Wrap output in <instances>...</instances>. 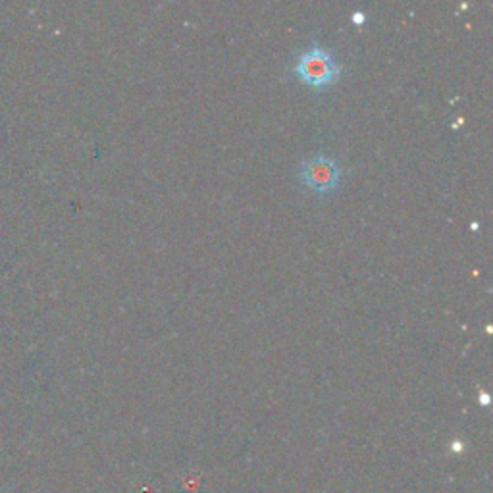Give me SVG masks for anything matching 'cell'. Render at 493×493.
I'll list each match as a JSON object with an SVG mask.
<instances>
[{
  "label": "cell",
  "instance_id": "1",
  "mask_svg": "<svg viewBox=\"0 0 493 493\" xmlns=\"http://www.w3.org/2000/svg\"><path fill=\"white\" fill-rule=\"evenodd\" d=\"M293 74H295L301 82L309 84L311 87L320 91L336 82L341 74V68L324 47L313 45L303 52L295 60V64H293Z\"/></svg>",
  "mask_w": 493,
  "mask_h": 493
},
{
  "label": "cell",
  "instance_id": "2",
  "mask_svg": "<svg viewBox=\"0 0 493 493\" xmlns=\"http://www.w3.org/2000/svg\"><path fill=\"white\" fill-rule=\"evenodd\" d=\"M297 176L303 181V185H306V188L314 191L316 195H326L338 188V183L341 180V168L334 158L316 154L304 160L299 166Z\"/></svg>",
  "mask_w": 493,
  "mask_h": 493
},
{
  "label": "cell",
  "instance_id": "3",
  "mask_svg": "<svg viewBox=\"0 0 493 493\" xmlns=\"http://www.w3.org/2000/svg\"><path fill=\"white\" fill-rule=\"evenodd\" d=\"M351 20H353V23H357V25H361V23H365V22H366V16H365V12H353V16H351Z\"/></svg>",
  "mask_w": 493,
  "mask_h": 493
}]
</instances>
